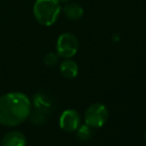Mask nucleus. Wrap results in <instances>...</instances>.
<instances>
[{
	"label": "nucleus",
	"mask_w": 146,
	"mask_h": 146,
	"mask_svg": "<svg viewBox=\"0 0 146 146\" xmlns=\"http://www.w3.org/2000/svg\"><path fill=\"white\" fill-rule=\"evenodd\" d=\"M31 100L22 92H9L0 96V123L4 126H16L29 117Z\"/></svg>",
	"instance_id": "f257e3e1"
},
{
	"label": "nucleus",
	"mask_w": 146,
	"mask_h": 146,
	"mask_svg": "<svg viewBox=\"0 0 146 146\" xmlns=\"http://www.w3.org/2000/svg\"><path fill=\"white\" fill-rule=\"evenodd\" d=\"M61 10L57 0H36L33 7L36 20L44 26H52L58 20Z\"/></svg>",
	"instance_id": "f03ea898"
},
{
	"label": "nucleus",
	"mask_w": 146,
	"mask_h": 146,
	"mask_svg": "<svg viewBox=\"0 0 146 146\" xmlns=\"http://www.w3.org/2000/svg\"><path fill=\"white\" fill-rule=\"evenodd\" d=\"M108 110L102 104H94L85 113V122L92 128L102 127L108 121Z\"/></svg>",
	"instance_id": "7ed1b4c3"
},
{
	"label": "nucleus",
	"mask_w": 146,
	"mask_h": 146,
	"mask_svg": "<svg viewBox=\"0 0 146 146\" xmlns=\"http://www.w3.org/2000/svg\"><path fill=\"white\" fill-rule=\"evenodd\" d=\"M79 50V41L72 33H64L60 35L57 41V53L60 57L70 59L77 54Z\"/></svg>",
	"instance_id": "20e7f679"
},
{
	"label": "nucleus",
	"mask_w": 146,
	"mask_h": 146,
	"mask_svg": "<svg viewBox=\"0 0 146 146\" xmlns=\"http://www.w3.org/2000/svg\"><path fill=\"white\" fill-rule=\"evenodd\" d=\"M81 124L80 113L75 110H67L61 114L60 127L66 132H74Z\"/></svg>",
	"instance_id": "39448f33"
},
{
	"label": "nucleus",
	"mask_w": 146,
	"mask_h": 146,
	"mask_svg": "<svg viewBox=\"0 0 146 146\" xmlns=\"http://www.w3.org/2000/svg\"><path fill=\"white\" fill-rule=\"evenodd\" d=\"M1 146H26V137L20 131H11L2 138Z\"/></svg>",
	"instance_id": "423d86ee"
},
{
	"label": "nucleus",
	"mask_w": 146,
	"mask_h": 146,
	"mask_svg": "<svg viewBox=\"0 0 146 146\" xmlns=\"http://www.w3.org/2000/svg\"><path fill=\"white\" fill-rule=\"evenodd\" d=\"M33 104L36 108L50 112L53 108V98L46 92H37L33 96Z\"/></svg>",
	"instance_id": "0eeeda50"
},
{
	"label": "nucleus",
	"mask_w": 146,
	"mask_h": 146,
	"mask_svg": "<svg viewBox=\"0 0 146 146\" xmlns=\"http://www.w3.org/2000/svg\"><path fill=\"white\" fill-rule=\"evenodd\" d=\"M63 12L65 16L70 20H79L83 17L84 9L80 4L75 2H68L64 5Z\"/></svg>",
	"instance_id": "6e6552de"
},
{
	"label": "nucleus",
	"mask_w": 146,
	"mask_h": 146,
	"mask_svg": "<svg viewBox=\"0 0 146 146\" xmlns=\"http://www.w3.org/2000/svg\"><path fill=\"white\" fill-rule=\"evenodd\" d=\"M61 74L67 79H75L79 74V67L73 60L66 59L60 66Z\"/></svg>",
	"instance_id": "1a4fd4ad"
},
{
	"label": "nucleus",
	"mask_w": 146,
	"mask_h": 146,
	"mask_svg": "<svg viewBox=\"0 0 146 146\" xmlns=\"http://www.w3.org/2000/svg\"><path fill=\"white\" fill-rule=\"evenodd\" d=\"M49 114V111H46L44 110H41V108H36L35 110H31L30 112V121L35 125H43L46 123L47 121V116Z\"/></svg>",
	"instance_id": "9d476101"
},
{
	"label": "nucleus",
	"mask_w": 146,
	"mask_h": 146,
	"mask_svg": "<svg viewBox=\"0 0 146 146\" xmlns=\"http://www.w3.org/2000/svg\"><path fill=\"white\" fill-rule=\"evenodd\" d=\"M77 136L82 141H87L90 139V137L92 136V127L88 126V124L80 125L77 129Z\"/></svg>",
	"instance_id": "9b49d317"
},
{
	"label": "nucleus",
	"mask_w": 146,
	"mask_h": 146,
	"mask_svg": "<svg viewBox=\"0 0 146 146\" xmlns=\"http://www.w3.org/2000/svg\"><path fill=\"white\" fill-rule=\"evenodd\" d=\"M59 58H60V56L58 55V53L51 52L45 56L44 63L46 64L47 66H49V67H54V66H56L57 64L59 63Z\"/></svg>",
	"instance_id": "f8f14e48"
},
{
	"label": "nucleus",
	"mask_w": 146,
	"mask_h": 146,
	"mask_svg": "<svg viewBox=\"0 0 146 146\" xmlns=\"http://www.w3.org/2000/svg\"><path fill=\"white\" fill-rule=\"evenodd\" d=\"M57 1H58L60 4H66V3H68V2L71 1V0H57Z\"/></svg>",
	"instance_id": "ddd939ff"
},
{
	"label": "nucleus",
	"mask_w": 146,
	"mask_h": 146,
	"mask_svg": "<svg viewBox=\"0 0 146 146\" xmlns=\"http://www.w3.org/2000/svg\"><path fill=\"white\" fill-rule=\"evenodd\" d=\"M144 137H145V140H146V132H145V135H144Z\"/></svg>",
	"instance_id": "4468645a"
}]
</instances>
